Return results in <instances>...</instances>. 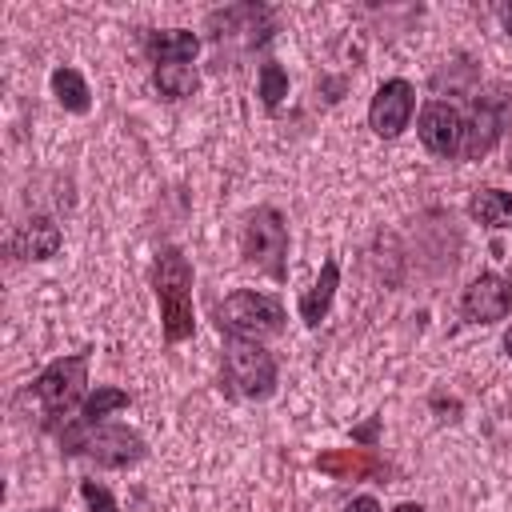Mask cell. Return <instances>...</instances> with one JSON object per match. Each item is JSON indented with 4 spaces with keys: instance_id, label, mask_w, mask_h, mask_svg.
Masks as SVG:
<instances>
[{
    "instance_id": "obj_1",
    "label": "cell",
    "mask_w": 512,
    "mask_h": 512,
    "mask_svg": "<svg viewBox=\"0 0 512 512\" xmlns=\"http://www.w3.org/2000/svg\"><path fill=\"white\" fill-rule=\"evenodd\" d=\"M156 300H160V328L168 344H180L196 332L192 312V264L180 248H164L156 256Z\"/></svg>"
},
{
    "instance_id": "obj_2",
    "label": "cell",
    "mask_w": 512,
    "mask_h": 512,
    "mask_svg": "<svg viewBox=\"0 0 512 512\" xmlns=\"http://www.w3.org/2000/svg\"><path fill=\"white\" fill-rule=\"evenodd\" d=\"M84 388H88V352H72V356L52 360L32 380V392H36V400L44 408V424L56 428L84 400Z\"/></svg>"
},
{
    "instance_id": "obj_3",
    "label": "cell",
    "mask_w": 512,
    "mask_h": 512,
    "mask_svg": "<svg viewBox=\"0 0 512 512\" xmlns=\"http://www.w3.org/2000/svg\"><path fill=\"white\" fill-rule=\"evenodd\" d=\"M216 324L228 336L264 340V336H276L284 328V304L276 296H268V292L240 288V292L224 296V304H216Z\"/></svg>"
},
{
    "instance_id": "obj_4",
    "label": "cell",
    "mask_w": 512,
    "mask_h": 512,
    "mask_svg": "<svg viewBox=\"0 0 512 512\" xmlns=\"http://www.w3.org/2000/svg\"><path fill=\"white\" fill-rule=\"evenodd\" d=\"M60 440L68 452H84L104 468H128L148 452L144 440L124 424H80V428H68Z\"/></svg>"
},
{
    "instance_id": "obj_5",
    "label": "cell",
    "mask_w": 512,
    "mask_h": 512,
    "mask_svg": "<svg viewBox=\"0 0 512 512\" xmlns=\"http://www.w3.org/2000/svg\"><path fill=\"white\" fill-rule=\"evenodd\" d=\"M224 376L240 396L264 400L276 388V356L260 340L224 336Z\"/></svg>"
},
{
    "instance_id": "obj_6",
    "label": "cell",
    "mask_w": 512,
    "mask_h": 512,
    "mask_svg": "<svg viewBox=\"0 0 512 512\" xmlns=\"http://www.w3.org/2000/svg\"><path fill=\"white\" fill-rule=\"evenodd\" d=\"M240 252L248 264L264 268L268 276H284L288 272V224L276 208H256L244 224V236H240Z\"/></svg>"
},
{
    "instance_id": "obj_7",
    "label": "cell",
    "mask_w": 512,
    "mask_h": 512,
    "mask_svg": "<svg viewBox=\"0 0 512 512\" xmlns=\"http://www.w3.org/2000/svg\"><path fill=\"white\" fill-rule=\"evenodd\" d=\"M412 112H416V88H412L408 80H400V76H396V80H384V84L376 88L372 104H368V128H372L376 136L392 140V136H400V132L408 128Z\"/></svg>"
},
{
    "instance_id": "obj_8",
    "label": "cell",
    "mask_w": 512,
    "mask_h": 512,
    "mask_svg": "<svg viewBox=\"0 0 512 512\" xmlns=\"http://www.w3.org/2000/svg\"><path fill=\"white\" fill-rule=\"evenodd\" d=\"M416 132H420V144H424L432 156H464L468 120H464L460 108H452V104H444V100L424 104Z\"/></svg>"
},
{
    "instance_id": "obj_9",
    "label": "cell",
    "mask_w": 512,
    "mask_h": 512,
    "mask_svg": "<svg viewBox=\"0 0 512 512\" xmlns=\"http://www.w3.org/2000/svg\"><path fill=\"white\" fill-rule=\"evenodd\" d=\"M460 312L472 320V324H496L512 312V280L500 276V272H480L464 296H460Z\"/></svg>"
},
{
    "instance_id": "obj_10",
    "label": "cell",
    "mask_w": 512,
    "mask_h": 512,
    "mask_svg": "<svg viewBox=\"0 0 512 512\" xmlns=\"http://www.w3.org/2000/svg\"><path fill=\"white\" fill-rule=\"evenodd\" d=\"M316 468L336 480H372L384 476V460L368 448H328L316 456Z\"/></svg>"
},
{
    "instance_id": "obj_11",
    "label": "cell",
    "mask_w": 512,
    "mask_h": 512,
    "mask_svg": "<svg viewBox=\"0 0 512 512\" xmlns=\"http://www.w3.org/2000/svg\"><path fill=\"white\" fill-rule=\"evenodd\" d=\"M8 252L20 260H48L60 252V228L48 216H32L28 224H20L8 240Z\"/></svg>"
},
{
    "instance_id": "obj_12",
    "label": "cell",
    "mask_w": 512,
    "mask_h": 512,
    "mask_svg": "<svg viewBox=\"0 0 512 512\" xmlns=\"http://www.w3.org/2000/svg\"><path fill=\"white\" fill-rule=\"evenodd\" d=\"M144 48L156 64H172V60H196L200 52V36L188 28H164V32H148Z\"/></svg>"
},
{
    "instance_id": "obj_13",
    "label": "cell",
    "mask_w": 512,
    "mask_h": 512,
    "mask_svg": "<svg viewBox=\"0 0 512 512\" xmlns=\"http://www.w3.org/2000/svg\"><path fill=\"white\" fill-rule=\"evenodd\" d=\"M336 288H340V264H336V260H324L320 280H316V284H312V288L300 296V320H304L308 328H316V324L328 316Z\"/></svg>"
},
{
    "instance_id": "obj_14",
    "label": "cell",
    "mask_w": 512,
    "mask_h": 512,
    "mask_svg": "<svg viewBox=\"0 0 512 512\" xmlns=\"http://www.w3.org/2000/svg\"><path fill=\"white\" fill-rule=\"evenodd\" d=\"M468 212L484 228H512V192H504V188H476L472 200H468Z\"/></svg>"
},
{
    "instance_id": "obj_15",
    "label": "cell",
    "mask_w": 512,
    "mask_h": 512,
    "mask_svg": "<svg viewBox=\"0 0 512 512\" xmlns=\"http://www.w3.org/2000/svg\"><path fill=\"white\" fill-rule=\"evenodd\" d=\"M152 80H156L160 96H168V100H184V96H192V92L200 88V72H196V64H192V60H172V64H156Z\"/></svg>"
},
{
    "instance_id": "obj_16",
    "label": "cell",
    "mask_w": 512,
    "mask_h": 512,
    "mask_svg": "<svg viewBox=\"0 0 512 512\" xmlns=\"http://www.w3.org/2000/svg\"><path fill=\"white\" fill-rule=\"evenodd\" d=\"M52 92H56L60 108H68V112H88V104H92V92H88L84 76L76 68H64V64L52 72Z\"/></svg>"
},
{
    "instance_id": "obj_17",
    "label": "cell",
    "mask_w": 512,
    "mask_h": 512,
    "mask_svg": "<svg viewBox=\"0 0 512 512\" xmlns=\"http://www.w3.org/2000/svg\"><path fill=\"white\" fill-rule=\"evenodd\" d=\"M116 408H128V392L124 388H96L88 400H84V412H80V424H100L108 412H116Z\"/></svg>"
},
{
    "instance_id": "obj_18",
    "label": "cell",
    "mask_w": 512,
    "mask_h": 512,
    "mask_svg": "<svg viewBox=\"0 0 512 512\" xmlns=\"http://www.w3.org/2000/svg\"><path fill=\"white\" fill-rule=\"evenodd\" d=\"M284 96H288V72H284L280 64H264V68H260V100H264L268 108H276Z\"/></svg>"
},
{
    "instance_id": "obj_19",
    "label": "cell",
    "mask_w": 512,
    "mask_h": 512,
    "mask_svg": "<svg viewBox=\"0 0 512 512\" xmlns=\"http://www.w3.org/2000/svg\"><path fill=\"white\" fill-rule=\"evenodd\" d=\"M80 496L88 500V512H120L116 500H112V492L104 484H96V480H84L80 484Z\"/></svg>"
},
{
    "instance_id": "obj_20",
    "label": "cell",
    "mask_w": 512,
    "mask_h": 512,
    "mask_svg": "<svg viewBox=\"0 0 512 512\" xmlns=\"http://www.w3.org/2000/svg\"><path fill=\"white\" fill-rule=\"evenodd\" d=\"M344 512H380V504H376V496H356Z\"/></svg>"
},
{
    "instance_id": "obj_21",
    "label": "cell",
    "mask_w": 512,
    "mask_h": 512,
    "mask_svg": "<svg viewBox=\"0 0 512 512\" xmlns=\"http://www.w3.org/2000/svg\"><path fill=\"white\" fill-rule=\"evenodd\" d=\"M500 20H504V28H508V36H512V4L500 8Z\"/></svg>"
},
{
    "instance_id": "obj_22",
    "label": "cell",
    "mask_w": 512,
    "mask_h": 512,
    "mask_svg": "<svg viewBox=\"0 0 512 512\" xmlns=\"http://www.w3.org/2000/svg\"><path fill=\"white\" fill-rule=\"evenodd\" d=\"M396 512H424V508H420V504H400Z\"/></svg>"
},
{
    "instance_id": "obj_23",
    "label": "cell",
    "mask_w": 512,
    "mask_h": 512,
    "mask_svg": "<svg viewBox=\"0 0 512 512\" xmlns=\"http://www.w3.org/2000/svg\"><path fill=\"white\" fill-rule=\"evenodd\" d=\"M504 348H508V356H512V328H508V336H504Z\"/></svg>"
}]
</instances>
